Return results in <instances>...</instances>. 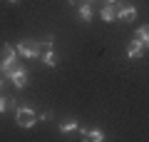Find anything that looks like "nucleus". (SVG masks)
<instances>
[{
	"label": "nucleus",
	"instance_id": "f257e3e1",
	"mask_svg": "<svg viewBox=\"0 0 149 142\" xmlns=\"http://www.w3.org/2000/svg\"><path fill=\"white\" fill-rule=\"evenodd\" d=\"M15 70H20L15 60V50L10 45H3V60H0V75H13Z\"/></svg>",
	"mask_w": 149,
	"mask_h": 142
},
{
	"label": "nucleus",
	"instance_id": "f03ea898",
	"mask_svg": "<svg viewBox=\"0 0 149 142\" xmlns=\"http://www.w3.org/2000/svg\"><path fill=\"white\" fill-rule=\"evenodd\" d=\"M15 120H17L20 127H32L37 122V117H35V112H32L30 107H20V110L15 112Z\"/></svg>",
	"mask_w": 149,
	"mask_h": 142
},
{
	"label": "nucleus",
	"instance_id": "7ed1b4c3",
	"mask_svg": "<svg viewBox=\"0 0 149 142\" xmlns=\"http://www.w3.org/2000/svg\"><path fill=\"white\" fill-rule=\"evenodd\" d=\"M17 53L25 55V58H37L40 55V42H32V40H22L17 45Z\"/></svg>",
	"mask_w": 149,
	"mask_h": 142
},
{
	"label": "nucleus",
	"instance_id": "20e7f679",
	"mask_svg": "<svg viewBox=\"0 0 149 142\" xmlns=\"http://www.w3.org/2000/svg\"><path fill=\"white\" fill-rule=\"evenodd\" d=\"M134 15H137V8L134 5H119L117 8V18L119 20H134Z\"/></svg>",
	"mask_w": 149,
	"mask_h": 142
},
{
	"label": "nucleus",
	"instance_id": "39448f33",
	"mask_svg": "<svg viewBox=\"0 0 149 142\" xmlns=\"http://www.w3.org/2000/svg\"><path fill=\"white\" fill-rule=\"evenodd\" d=\"M142 47H144L142 40H132L129 47H127V55H129V58H139V55H142Z\"/></svg>",
	"mask_w": 149,
	"mask_h": 142
},
{
	"label": "nucleus",
	"instance_id": "423d86ee",
	"mask_svg": "<svg viewBox=\"0 0 149 142\" xmlns=\"http://www.w3.org/2000/svg\"><path fill=\"white\" fill-rule=\"evenodd\" d=\"M10 77H13V82H15L17 87H25V85H27V72H25L22 67H20V70H15Z\"/></svg>",
	"mask_w": 149,
	"mask_h": 142
},
{
	"label": "nucleus",
	"instance_id": "0eeeda50",
	"mask_svg": "<svg viewBox=\"0 0 149 142\" xmlns=\"http://www.w3.org/2000/svg\"><path fill=\"white\" fill-rule=\"evenodd\" d=\"M117 18V8H114V3H109L107 8H102V20H114Z\"/></svg>",
	"mask_w": 149,
	"mask_h": 142
},
{
	"label": "nucleus",
	"instance_id": "6e6552de",
	"mask_svg": "<svg viewBox=\"0 0 149 142\" xmlns=\"http://www.w3.org/2000/svg\"><path fill=\"white\" fill-rule=\"evenodd\" d=\"M82 137H85V140H90V142H102V132L100 130H90V132H82Z\"/></svg>",
	"mask_w": 149,
	"mask_h": 142
},
{
	"label": "nucleus",
	"instance_id": "1a4fd4ad",
	"mask_svg": "<svg viewBox=\"0 0 149 142\" xmlns=\"http://www.w3.org/2000/svg\"><path fill=\"white\" fill-rule=\"evenodd\" d=\"M80 18H82V20H90V18H92V10H90V3H85V5L80 8Z\"/></svg>",
	"mask_w": 149,
	"mask_h": 142
},
{
	"label": "nucleus",
	"instance_id": "9d476101",
	"mask_svg": "<svg viewBox=\"0 0 149 142\" xmlns=\"http://www.w3.org/2000/svg\"><path fill=\"white\" fill-rule=\"evenodd\" d=\"M42 60H45V65H57V55H55L52 50H50V53H45Z\"/></svg>",
	"mask_w": 149,
	"mask_h": 142
},
{
	"label": "nucleus",
	"instance_id": "9b49d317",
	"mask_svg": "<svg viewBox=\"0 0 149 142\" xmlns=\"http://www.w3.org/2000/svg\"><path fill=\"white\" fill-rule=\"evenodd\" d=\"M60 130H62V132H72V130H77V122H65Z\"/></svg>",
	"mask_w": 149,
	"mask_h": 142
},
{
	"label": "nucleus",
	"instance_id": "f8f14e48",
	"mask_svg": "<svg viewBox=\"0 0 149 142\" xmlns=\"http://www.w3.org/2000/svg\"><path fill=\"white\" fill-rule=\"evenodd\" d=\"M147 35H149V25H142L139 27V40H144Z\"/></svg>",
	"mask_w": 149,
	"mask_h": 142
},
{
	"label": "nucleus",
	"instance_id": "ddd939ff",
	"mask_svg": "<svg viewBox=\"0 0 149 142\" xmlns=\"http://www.w3.org/2000/svg\"><path fill=\"white\" fill-rule=\"evenodd\" d=\"M85 3H87V0H70V5H77V8H82Z\"/></svg>",
	"mask_w": 149,
	"mask_h": 142
},
{
	"label": "nucleus",
	"instance_id": "4468645a",
	"mask_svg": "<svg viewBox=\"0 0 149 142\" xmlns=\"http://www.w3.org/2000/svg\"><path fill=\"white\" fill-rule=\"evenodd\" d=\"M8 107H5V100H0V112H5Z\"/></svg>",
	"mask_w": 149,
	"mask_h": 142
},
{
	"label": "nucleus",
	"instance_id": "2eb2a0df",
	"mask_svg": "<svg viewBox=\"0 0 149 142\" xmlns=\"http://www.w3.org/2000/svg\"><path fill=\"white\" fill-rule=\"evenodd\" d=\"M142 42H144V45H149V35H147V37H144V40H142Z\"/></svg>",
	"mask_w": 149,
	"mask_h": 142
},
{
	"label": "nucleus",
	"instance_id": "dca6fc26",
	"mask_svg": "<svg viewBox=\"0 0 149 142\" xmlns=\"http://www.w3.org/2000/svg\"><path fill=\"white\" fill-rule=\"evenodd\" d=\"M0 87H3V75H0Z\"/></svg>",
	"mask_w": 149,
	"mask_h": 142
},
{
	"label": "nucleus",
	"instance_id": "f3484780",
	"mask_svg": "<svg viewBox=\"0 0 149 142\" xmlns=\"http://www.w3.org/2000/svg\"><path fill=\"white\" fill-rule=\"evenodd\" d=\"M109 3H117V0H109Z\"/></svg>",
	"mask_w": 149,
	"mask_h": 142
},
{
	"label": "nucleus",
	"instance_id": "a211bd4d",
	"mask_svg": "<svg viewBox=\"0 0 149 142\" xmlns=\"http://www.w3.org/2000/svg\"><path fill=\"white\" fill-rule=\"evenodd\" d=\"M13 3H17V0H13Z\"/></svg>",
	"mask_w": 149,
	"mask_h": 142
}]
</instances>
